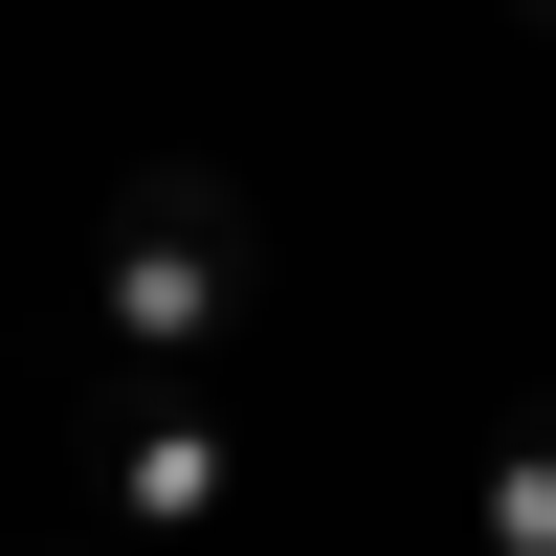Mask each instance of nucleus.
<instances>
[{"label": "nucleus", "mask_w": 556, "mask_h": 556, "mask_svg": "<svg viewBox=\"0 0 556 556\" xmlns=\"http://www.w3.org/2000/svg\"><path fill=\"white\" fill-rule=\"evenodd\" d=\"M468 534H490V556H556V379L513 401V424H490V468H468Z\"/></svg>", "instance_id": "nucleus-3"}, {"label": "nucleus", "mask_w": 556, "mask_h": 556, "mask_svg": "<svg viewBox=\"0 0 556 556\" xmlns=\"http://www.w3.org/2000/svg\"><path fill=\"white\" fill-rule=\"evenodd\" d=\"M223 490H245V424L201 356H89V534L178 556V534H223Z\"/></svg>", "instance_id": "nucleus-2"}, {"label": "nucleus", "mask_w": 556, "mask_h": 556, "mask_svg": "<svg viewBox=\"0 0 556 556\" xmlns=\"http://www.w3.org/2000/svg\"><path fill=\"white\" fill-rule=\"evenodd\" d=\"M245 312H267V201H245L223 156H134L112 223H89V334H112V356H201V379H223Z\"/></svg>", "instance_id": "nucleus-1"}, {"label": "nucleus", "mask_w": 556, "mask_h": 556, "mask_svg": "<svg viewBox=\"0 0 556 556\" xmlns=\"http://www.w3.org/2000/svg\"><path fill=\"white\" fill-rule=\"evenodd\" d=\"M513 23H534V45H556V0H513Z\"/></svg>", "instance_id": "nucleus-4"}]
</instances>
